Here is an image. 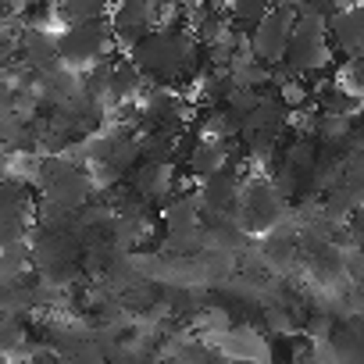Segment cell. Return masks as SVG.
<instances>
[{"label": "cell", "mask_w": 364, "mask_h": 364, "mask_svg": "<svg viewBox=\"0 0 364 364\" xmlns=\"http://www.w3.org/2000/svg\"><path fill=\"white\" fill-rule=\"evenodd\" d=\"M118 47L114 26L111 18H93V22H79L61 29V61L75 72H90L100 61H107Z\"/></svg>", "instance_id": "obj_5"}, {"label": "cell", "mask_w": 364, "mask_h": 364, "mask_svg": "<svg viewBox=\"0 0 364 364\" xmlns=\"http://www.w3.org/2000/svg\"><path fill=\"white\" fill-rule=\"evenodd\" d=\"M125 54L146 75L150 86H164V90L193 86V79L204 65V47L197 43L190 26L154 29L143 40H136Z\"/></svg>", "instance_id": "obj_1"}, {"label": "cell", "mask_w": 364, "mask_h": 364, "mask_svg": "<svg viewBox=\"0 0 364 364\" xmlns=\"http://www.w3.org/2000/svg\"><path fill=\"white\" fill-rule=\"evenodd\" d=\"M272 8H275V0H229V18H232L236 33L250 36L268 18Z\"/></svg>", "instance_id": "obj_15"}, {"label": "cell", "mask_w": 364, "mask_h": 364, "mask_svg": "<svg viewBox=\"0 0 364 364\" xmlns=\"http://www.w3.org/2000/svg\"><path fill=\"white\" fill-rule=\"evenodd\" d=\"M289 104L279 97L275 86L264 90L257 111H250L243 118V129H240V146L247 154V161H257V164H272V157L279 154L282 139L289 136Z\"/></svg>", "instance_id": "obj_3"}, {"label": "cell", "mask_w": 364, "mask_h": 364, "mask_svg": "<svg viewBox=\"0 0 364 364\" xmlns=\"http://www.w3.org/2000/svg\"><path fill=\"white\" fill-rule=\"evenodd\" d=\"M296 11H300L296 0H282V4H275V8L268 11V18L247 36L257 61H264V65H272V68L286 61L289 40H293V33H296Z\"/></svg>", "instance_id": "obj_7"}, {"label": "cell", "mask_w": 364, "mask_h": 364, "mask_svg": "<svg viewBox=\"0 0 364 364\" xmlns=\"http://www.w3.org/2000/svg\"><path fill=\"white\" fill-rule=\"evenodd\" d=\"M182 4H197V0H182Z\"/></svg>", "instance_id": "obj_17"}, {"label": "cell", "mask_w": 364, "mask_h": 364, "mask_svg": "<svg viewBox=\"0 0 364 364\" xmlns=\"http://www.w3.org/2000/svg\"><path fill=\"white\" fill-rule=\"evenodd\" d=\"M161 11H164V0H114V11H111V26L118 36L122 54L143 40L146 33L161 29Z\"/></svg>", "instance_id": "obj_8"}, {"label": "cell", "mask_w": 364, "mask_h": 364, "mask_svg": "<svg viewBox=\"0 0 364 364\" xmlns=\"http://www.w3.org/2000/svg\"><path fill=\"white\" fill-rule=\"evenodd\" d=\"M114 11V0H61L58 15L61 26H79V22H93V18H111Z\"/></svg>", "instance_id": "obj_14"}, {"label": "cell", "mask_w": 364, "mask_h": 364, "mask_svg": "<svg viewBox=\"0 0 364 364\" xmlns=\"http://www.w3.org/2000/svg\"><path fill=\"white\" fill-rule=\"evenodd\" d=\"M314 107H318V111H325V114L357 118V114H364V97H360V93H353L339 75H332V79H325V82H318V86H314Z\"/></svg>", "instance_id": "obj_12"}, {"label": "cell", "mask_w": 364, "mask_h": 364, "mask_svg": "<svg viewBox=\"0 0 364 364\" xmlns=\"http://www.w3.org/2000/svg\"><path fill=\"white\" fill-rule=\"evenodd\" d=\"M360 8H364V0H360Z\"/></svg>", "instance_id": "obj_18"}, {"label": "cell", "mask_w": 364, "mask_h": 364, "mask_svg": "<svg viewBox=\"0 0 364 364\" xmlns=\"http://www.w3.org/2000/svg\"><path fill=\"white\" fill-rule=\"evenodd\" d=\"M243 168H225L200 182V204H204V225L208 222H229L236 218L240 197H243Z\"/></svg>", "instance_id": "obj_9"}, {"label": "cell", "mask_w": 364, "mask_h": 364, "mask_svg": "<svg viewBox=\"0 0 364 364\" xmlns=\"http://www.w3.org/2000/svg\"><path fill=\"white\" fill-rule=\"evenodd\" d=\"M33 186L40 193V204L65 208V211H82L97 200V175L90 164H82L72 154H40Z\"/></svg>", "instance_id": "obj_2"}, {"label": "cell", "mask_w": 364, "mask_h": 364, "mask_svg": "<svg viewBox=\"0 0 364 364\" xmlns=\"http://www.w3.org/2000/svg\"><path fill=\"white\" fill-rule=\"evenodd\" d=\"M136 122L139 129H154V132H168V136H182L193 129V111H190V100L182 97L178 90H164V86H154L146 90V97L136 104Z\"/></svg>", "instance_id": "obj_6"}, {"label": "cell", "mask_w": 364, "mask_h": 364, "mask_svg": "<svg viewBox=\"0 0 364 364\" xmlns=\"http://www.w3.org/2000/svg\"><path fill=\"white\" fill-rule=\"evenodd\" d=\"M353 4H360V0H296L300 11H314V15H321V18H332V15L353 8Z\"/></svg>", "instance_id": "obj_16"}, {"label": "cell", "mask_w": 364, "mask_h": 364, "mask_svg": "<svg viewBox=\"0 0 364 364\" xmlns=\"http://www.w3.org/2000/svg\"><path fill=\"white\" fill-rule=\"evenodd\" d=\"M286 211H289V197L275 186L268 175L243 182V197H240V208H236V222H240V229L247 236H268L272 229L282 225Z\"/></svg>", "instance_id": "obj_4"}, {"label": "cell", "mask_w": 364, "mask_h": 364, "mask_svg": "<svg viewBox=\"0 0 364 364\" xmlns=\"http://www.w3.org/2000/svg\"><path fill=\"white\" fill-rule=\"evenodd\" d=\"M328 43H332L339 61L364 58V8L360 4L328 18Z\"/></svg>", "instance_id": "obj_10"}, {"label": "cell", "mask_w": 364, "mask_h": 364, "mask_svg": "<svg viewBox=\"0 0 364 364\" xmlns=\"http://www.w3.org/2000/svg\"><path fill=\"white\" fill-rule=\"evenodd\" d=\"M161 222L168 236H182V232H200L204 229V204H200V190H182L175 200H168L161 208Z\"/></svg>", "instance_id": "obj_11"}, {"label": "cell", "mask_w": 364, "mask_h": 364, "mask_svg": "<svg viewBox=\"0 0 364 364\" xmlns=\"http://www.w3.org/2000/svg\"><path fill=\"white\" fill-rule=\"evenodd\" d=\"M193 129L200 136H211V139H240V129H243V114L232 111L229 104H208L200 111V118L193 122Z\"/></svg>", "instance_id": "obj_13"}]
</instances>
